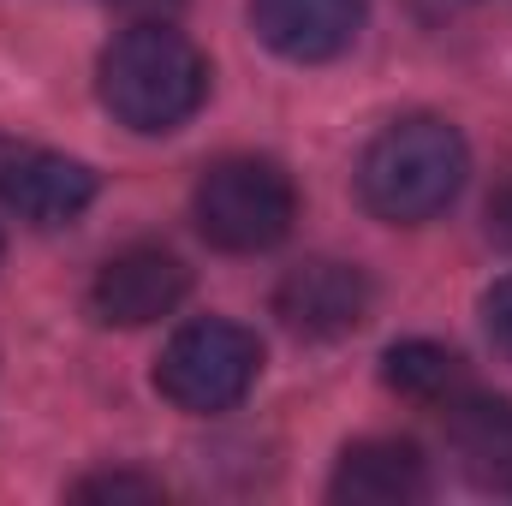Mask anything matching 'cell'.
Instances as JSON below:
<instances>
[{
    "label": "cell",
    "mask_w": 512,
    "mask_h": 506,
    "mask_svg": "<svg viewBox=\"0 0 512 506\" xmlns=\"http://www.w3.org/2000/svg\"><path fill=\"white\" fill-rule=\"evenodd\" d=\"M96 84H102V108L120 126L155 137V131H179L203 108V96H209V60H203V48L191 36H179L173 24L149 18V24L120 30L102 48Z\"/></svg>",
    "instance_id": "obj_1"
},
{
    "label": "cell",
    "mask_w": 512,
    "mask_h": 506,
    "mask_svg": "<svg viewBox=\"0 0 512 506\" xmlns=\"http://www.w3.org/2000/svg\"><path fill=\"white\" fill-rule=\"evenodd\" d=\"M465 173H471V149L459 126L435 114H411L370 137L358 161V197L387 227H423L441 209H453V197L465 191Z\"/></svg>",
    "instance_id": "obj_2"
},
{
    "label": "cell",
    "mask_w": 512,
    "mask_h": 506,
    "mask_svg": "<svg viewBox=\"0 0 512 506\" xmlns=\"http://www.w3.org/2000/svg\"><path fill=\"white\" fill-rule=\"evenodd\" d=\"M191 221L227 256L274 251L298 221L292 173L268 155H221L215 167H203V179L191 191Z\"/></svg>",
    "instance_id": "obj_3"
},
{
    "label": "cell",
    "mask_w": 512,
    "mask_h": 506,
    "mask_svg": "<svg viewBox=\"0 0 512 506\" xmlns=\"http://www.w3.org/2000/svg\"><path fill=\"white\" fill-rule=\"evenodd\" d=\"M262 376V340L239 322H185L167 346H161V364H155V387L161 399H173L179 411L191 417H215V411H233Z\"/></svg>",
    "instance_id": "obj_4"
},
{
    "label": "cell",
    "mask_w": 512,
    "mask_h": 506,
    "mask_svg": "<svg viewBox=\"0 0 512 506\" xmlns=\"http://www.w3.org/2000/svg\"><path fill=\"white\" fill-rule=\"evenodd\" d=\"M370 304H376L370 274L352 268V262H334V256L298 262L274 286V316L292 334H304V340H346V334H358L370 322Z\"/></svg>",
    "instance_id": "obj_5"
},
{
    "label": "cell",
    "mask_w": 512,
    "mask_h": 506,
    "mask_svg": "<svg viewBox=\"0 0 512 506\" xmlns=\"http://www.w3.org/2000/svg\"><path fill=\"white\" fill-rule=\"evenodd\" d=\"M0 203L30 227H66L96 203V173L60 149L0 137Z\"/></svg>",
    "instance_id": "obj_6"
},
{
    "label": "cell",
    "mask_w": 512,
    "mask_h": 506,
    "mask_svg": "<svg viewBox=\"0 0 512 506\" xmlns=\"http://www.w3.org/2000/svg\"><path fill=\"white\" fill-rule=\"evenodd\" d=\"M191 292V268L161 245H131L108 256L90 280V316L108 328H149L161 316H173Z\"/></svg>",
    "instance_id": "obj_7"
},
{
    "label": "cell",
    "mask_w": 512,
    "mask_h": 506,
    "mask_svg": "<svg viewBox=\"0 0 512 506\" xmlns=\"http://www.w3.org/2000/svg\"><path fill=\"white\" fill-rule=\"evenodd\" d=\"M251 30L292 66L340 60L364 30V0H251Z\"/></svg>",
    "instance_id": "obj_8"
},
{
    "label": "cell",
    "mask_w": 512,
    "mask_h": 506,
    "mask_svg": "<svg viewBox=\"0 0 512 506\" xmlns=\"http://www.w3.org/2000/svg\"><path fill=\"white\" fill-rule=\"evenodd\" d=\"M328 495L340 506H411L429 495V459L417 453V441H352L334 465Z\"/></svg>",
    "instance_id": "obj_9"
},
{
    "label": "cell",
    "mask_w": 512,
    "mask_h": 506,
    "mask_svg": "<svg viewBox=\"0 0 512 506\" xmlns=\"http://www.w3.org/2000/svg\"><path fill=\"white\" fill-rule=\"evenodd\" d=\"M447 441L459 453V471L477 489L512 495V399L501 393H459L447 405Z\"/></svg>",
    "instance_id": "obj_10"
},
{
    "label": "cell",
    "mask_w": 512,
    "mask_h": 506,
    "mask_svg": "<svg viewBox=\"0 0 512 506\" xmlns=\"http://www.w3.org/2000/svg\"><path fill=\"white\" fill-rule=\"evenodd\" d=\"M382 381L399 393V399H411V405H435V411H447V405L471 387V370H465V358H459L453 346H435V340H399V346L382 358Z\"/></svg>",
    "instance_id": "obj_11"
},
{
    "label": "cell",
    "mask_w": 512,
    "mask_h": 506,
    "mask_svg": "<svg viewBox=\"0 0 512 506\" xmlns=\"http://www.w3.org/2000/svg\"><path fill=\"white\" fill-rule=\"evenodd\" d=\"M72 501H161V483L131 477V471H102V477H84L72 489Z\"/></svg>",
    "instance_id": "obj_12"
},
{
    "label": "cell",
    "mask_w": 512,
    "mask_h": 506,
    "mask_svg": "<svg viewBox=\"0 0 512 506\" xmlns=\"http://www.w3.org/2000/svg\"><path fill=\"white\" fill-rule=\"evenodd\" d=\"M483 328H489L495 352H501V358H512V274L489 286V298H483Z\"/></svg>",
    "instance_id": "obj_13"
},
{
    "label": "cell",
    "mask_w": 512,
    "mask_h": 506,
    "mask_svg": "<svg viewBox=\"0 0 512 506\" xmlns=\"http://www.w3.org/2000/svg\"><path fill=\"white\" fill-rule=\"evenodd\" d=\"M489 239L512 251V185H501L495 197H489Z\"/></svg>",
    "instance_id": "obj_14"
},
{
    "label": "cell",
    "mask_w": 512,
    "mask_h": 506,
    "mask_svg": "<svg viewBox=\"0 0 512 506\" xmlns=\"http://www.w3.org/2000/svg\"><path fill=\"white\" fill-rule=\"evenodd\" d=\"M120 6H137V12H155V6H173V0H120Z\"/></svg>",
    "instance_id": "obj_15"
}]
</instances>
